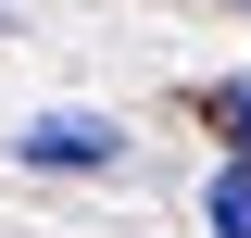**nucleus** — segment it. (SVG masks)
<instances>
[{"label": "nucleus", "mask_w": 251, "mask_h": 238, "mask_svg": "<svg viewBox=\"0 0 251 238\" xmlns=\"http://www.w3.org/2000/svg\"><path fill=\"white\" fill-rule=\"evenodd\" d=\"M13 163H38V176H113L126 125L113 113H38V125H13Z\"/></svg>", "instance_id": "nucleus-1"}, {"label": "nucleus", "mask_w": 251, "mask_h": 238, "mask_svg": "<svg viewBox=\"0 0 251 238\" xmlns=\"http://www.w3.org/2000/svg\"><path fill=\"white\" fill-rule=\"evenodd\" d=\"M201 125H214V138L251 163V75H214V88H201Z\"/></svg>", "instance_id": "nucleus-2"}, {"label": "nucleus", "mask_w": 251, "mask_h": 238, "mask_svg": "<svg viewBox=\"0 0 251 238\" xmlns=\"http://www.w3.org/2000/svg\"><path fill=\"white\" fill-rule=\"evenodd\" d=\"M201 226H214V238H251V163H226V176L201 188Z\"/></svg>", "instance_id": "nucleus-3"}, {"label": "nucleus", "mask_w": 251, "mask_h": 238, "mask_svg": "<svg viewBox=\"0 0 251 238\" xmlns=\"http://www.w3.org/2000/svg\"><path fill=\"white\" fill-rule=\"evenodd\" d=\"M0 13H13V0H0Z\"/></svg>", "instance_id": "nucleus-4"}]
</instances>
